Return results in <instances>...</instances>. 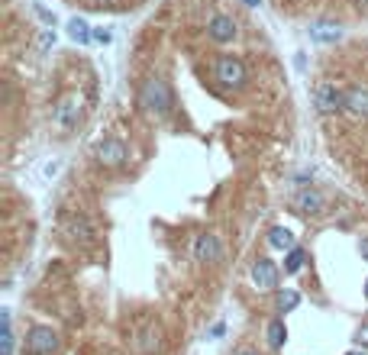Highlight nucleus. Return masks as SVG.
<instances>
[{
    "label": "nucleus",
    "mask_w": 368,
    "mask_h": 355,
    "mask_svg": "<svg viewBox=\"0 0 368 355\" xmlns=\"http://www.w3.org/2000/svg\"><path fill=\"white\" fill-rule=\"evenodd\" d=\"M139 107H142L149 116H155V120L168 116L171 114V88H168V81L149 78V81L142 84V91H139Z\"/></svg>",
    "instance_id": "1"
},
{
    "label": "nucleus",
    "mask_w": 368,
    "mask_h": 355,
    "mask_svg": "<svg viewBox=\"0 0 368 355\" xmlns=\"http://www.w3.org/2000/svg\"><path fill=\"white\" fill-rule=\"evenodd\" d=\"M214 78L223 88L239 91V88H245V81H249V71H245L243 59H236V55H220V59L214 61Z\"/></svg>",
    "instance_id": "2"
},
{
    "label": "nucleus",
    "mask_w": 368,
    "mask_h": 355,
    "mask_svg": "<svg viewBox=\"0 0 368 355\" xmlns=\"http://www.w3.org/2000/svg\"><path fill=\"white\" fill-rule=\"evenodd\" d=\"M130 346L136 355H155L161 349V326L155 320H139L130 332Z\"/></svg>",
    "instance_id": "3"
},
{
    "label": "nucleus",
    "mask_w": 368,
    "mask_h": 355,
    "mask_svg": "<svg viewBox=\"0 0 368 355\" xmlns=\"http://www.w3.org/2000/svg\"><path fill=\"white\" fill-rule=\"evenodd\" d=\"M314 107H317V114H336V110H343V97L345 91H339L333 81H317L314 84Z\"/></svg>",
    "instance_id": "4"
},
{
    "label": "nucleus",
    "mask_w": 368,
    "mask_h": 355,
    "mask_svg": "<svg viewBox=\"0 0 368 355\" xmlns=\"http://www.w3.org/2000/svg\"><path fill=\"white\" fill-rule=\"evenodd\" d=\"M81 110H85L81 94H68V97H61L59 104L52 107V123L59 129H71L78 123V116H81Z\"/></svg>",
    "instance_id": "5"
},
{
    "label": "nucleus",
    "mask_w": 368,
    "mask_h": 355,
    "mask_svg": "<svg viewBox=\"0 0 368 355\" xmlns=\"http://www.w3.org/2000/svg\"><path fill=\"white\" fill-rule=\"evenodd\" d=\"M59 349V332L52 326H32L26 336V352L30 355H52Z\"/></svg>",
    "instance_id": "6"
},
{
    "label": "nucleus",
    "mask_w": 368,
    "mask_h": 355,
    "mask_svg": "<svg viewBox=\"0 0 368 355\" xmlns=\"http://www.w3.org/2000/svg\"><path fill=\"white\" fill-rule=\"evenodd\" d=\"M94 159L100 162V165H107V168H120L123 162L130 159V152H126V145L120 143V139H104V143L94 145Z\"/></svg>",
    "instance_id": "7"
},
{
    "label": "nucleus",
    "mask_w": 368,
    "mask_h": 355,
    "mask_svg": "<svg viewBox=\"0 0 368 355\" xmlns=\"http://www.w3.org/2000/svg\"><path fill=\"white\" fill-rule=\"evenodd\" d=\"M291 207H294L298 213H310V217H320V213H326V197H323L317 188H300L298 194L291 197Z\"/></svg>",
    "instance_id": "8"
},
{
    "label": "nucleus",
    "mask_w": 368,
    "mask_h": 355,
    "mask_svg": "<svg viewBox=\"0 0 368 355\" xmlns=\"http://www.w3.org/2000/svg\"><path fill=\"white\" fill-rule=\"evenodd\" d=\"M343 110L352 116V120H368V88H362V84L345 88Z\"/></svg>",
    "instance_id": "9"
},
{
    "label": "nucleus",
    "mask_w": 368,
    "mask_h": 355,
    "mask_svg": "<svg viewBox=\"0 0 368 355\" xmlns=\"http://www.w3.org/2000/svg\"><path fill=\"white\" fill-rule=\"evenodd\" d=\"M252 281L259 291H275L278 287V265L271 262V258H255L252 262Z\"/></svg>",
    "instance_id": "10"
},
{
    "label": "nucleus",
    "mask_w": 368,
    "mask_h": 355,
    "mask_svg": "<svg viewBox=\"0 0 368 355\" xmlns=\"http://www.w3.org/2000/svg\"><path fill=\"white\" fill-rule=\"evenodd\" d=\"M207 36L214 39V42H233V39H236V20L226 13H214L207 20Z\"/></svg>",
    "instance_id": "11"
},
{
    "label": "nucleus",
    "mask_w": 368,
    "mask_h": 355,
    "mask_svg": "<svg viewBox=\"0 0 368 355\" xmlns=\"http://www.w3.org/2000/svg\"><path fill=\"white\" fill-rule=\"evenodd\" d=\"M194 262H220V239H216L214 233H200L197 239H194Z\"/></svg>",
    "instance_id": "12"
},
{
    "label": "nucleus",
    "mask_w": 368,
    "mask_h": 355,
    "mask_svg": "<svg viewBox=\"0 0 368 355\" xmlns=\"http://www.w3.org/2000/svg\"><path fill=\"white\" fill-rule=\"evenodd\" d=\"M61 233L68 236V239H75V242H91L94 229H91V223H87L85 217H65L61 219Z\"/></svg>",
    "instance_id": "13"
},
{
    "label": "nucleus",
    "mask_w": 368,
    "mask_h": 355,
    "mask_svg": "<svg viewBox=\"0 0 368 355\" xmlns=\"http://www.w3.org/2000/svg\"><path fill=\"white\" fill-rule=\"evenodd\" d=\"M68 36H71V42H78V46L94 42V30L87 26L85 16H71V20H68Z\"/></svg>",
    "instance_id": "14"
},
{
    "label": "nucleus",
    "mask_w": 368,
    "mask_h": 355,
    "mask_svg": "<svg viewBox=\"0 0 368 355\" xmlns=\"http://www.w3.org/2000/svg\"><path fill=\"white\" fill-rule=\"evenodd\" d=\"M310 39L314 42H339L343 39V30L336 23H314L310 26Z\"/></svg>",
    "instance_id": "15"
},
{
    "label": "nucleus",
    "mask_w": 368,
    "mask_h": 355,
    "mask_svg": "<svg viewBox=\"0 0 368 355\" xmlns=\"http://www.w3.org/2000/svg\"><path fill=\"white\" fill-rule=\"evenodd\" d=\"M269 246L278 252H291L294 249V236L291 229H284V227H271L269 229Z\"/></svg>",
    "instance_id": "16"
},
{
    "label": "nucleus",
    "mask_w": 368,
    "mask_h": 355,
    "mask_svg": "<svg viewBox=\"0 0 368 355\" xmlns=\"http://www.w3.org/2000/svg\"><path fill=\"white\" fill-rule=\"evenodd\" d=\"M4 313V330H0V355H13V323H10V310H0Z\"/></svg>",
    "instance_id": "17"
},
{
    "label": "nucleus",
    "mask_w": 368,
    "mask_h": 355,
    "mask_svg": "<svg viewBox=\"0 0 368 355\" xmlns=\"http://www.w3.org/2000/svg\"><path fill=\"white\" fill-rule=\"evenodd\" d=\"M265 336H269V346H271V349H281L284 339H288V326H284V320H281V317L271 320L269 330H265Z\"/></svg>",
    "instance_id": "18"
},
{
    "label": "nucleus",
    "mask_w": 368,
    "mask_h": 355,
    "mask_svg": "<svg viewBox=\"0 0 368 355\" xmlns=\"http://www.w3.org/2000/svg\"><path fill=\"white\" fill-rule=\"evenodd\" d=\"M304 262H307V252L294 246V249L284 255V275H298L300 268H304Z\"/></svg>",
    "instance_id": "19"
},
{
    "label": "nucleus",
    "mask_w": 368,
    "mask_h": 355,
    "mask_svg": "<svg viewBox=\"0 0 368 355\" xmlns=\"http://www.w3.org/2000/svg\"><path fill=\"white\" fill-rule=\"evenodd\" d=\"M298 303H300V294H298V291H291V287L278 291V310H281V313H291Z\"/></svg>",
    "instance_id": "20"
},
{
    "label": "nucleus",
    "mask_w": 368,
    "mask_h": 355,
    "mask_svg": "<svg viewBox=\"0 0 368 355\" xmlns=\"http://www.w3.org/2000/svg\"><path fill=\"white\" fill-rule=\"evenodd\" d=\"M55 46V32L52 30H42L39 32V52H49Z\"/></svg>",
    "instance_id": "21"
},
{
    "label": "nucleus",
    "mask_w": 368,
    "mask_h": 355,
    "mask_svg": "<svg viewBox=\"0 0 368 355\" xmlns=\"http://www.w3.org/2000/svg\"><path fill=\"white\" fill-rule=\"evenodd\" d=\"M355 342H359L362 349H368V323H362L359 330H355Z\"/></svg>",
    "instance_id": "22"
},
{
    "label": "nucleus",
    "mask_w": 368,
    "mask_h": 355,
    "mask_svg": "<svg viewBox=\"0 0 368 355\" xmlns=\"http://www.w3.org/2000/svg\"><path fill=\"white\" fill-rule=\"evenodd\" d=\"M94 42L107 46V42H110V32H107V30H94Z\"/></svg>",
    "instance_id": "23"
},
{
    "label": "nucleus",
    "mask_w": 368,
    "mask_h": 355,
    "mask_svg": "<svg viewBox=\"0 0 368 355\" xmlns=\"http://www.w3.org/2000/svg\"><path fill=\"white\" fill-rule=\"evenodd\" d=\"M36 13H39V16H42V20H46V23H49V26H52V23H55V16H52V13H49V10H42V7H36Z\"/></svg>",
    "instance_id": "24"
},
{
    "label": "nucleus",
    "mask_w": 368,
    "mask_h": 355,
    "mask_svg": "<svg viewBox=\"0 0 368 355\" xmlns=\"http://www.w3.org/2000/svg\"><path fill=\"white\" fill-rule=\"evenodd\" d=\"M359 249H362V255L368 258V239H362V246H359Z\"/></svg>",
    "instance_id": "25"
},
{
    "label": "nucleus",
    "mask_w": 368,
    "mask_h": 355,
    "mask_svg": "<svg viewBox=\"0 0 368 355\" xmlns=\"http://www.w3.org/2000/svg\"><path fill=\"white\" fill-rule=\"evenodd\" d=\"M243 4H245V7H259L262 0H243Z\"/></svg>",
    "instance_id": "26"
},
{
    "label": "nucleus",
    "mask_w": 368,
    "mask_h": 355,
    "mask_svg": "<svg viewBox=\"0 0 368 355\" xmlns=\"http://www.w3.org/2000/svg\"><path fill=\"white\" fill-rule=\"evenodd\" d=\"M365 301H368V281H365Z\"/></svg>",
    "instance_id": "27"
},
{
    "label": "nucleus",
    "mask_w": 368,
    "mask_h": 355,
    "mask_svg": "<svg viewBox=\"0 0 368 355\" xmlns=\"http://www.w3.org/2000/svg\"><path fill=\"white\" fill-rule=\"evenodd\" d=\"M355 4H359V7H362V4H368V0H355Z\"/></svg>",
    "instance_id": "28"
},
{
    "label": "nucleus",
    "mask_w": 368,
    "mask_h": 355,
    "mask_svg": "<svg viewBox=\"0 0 368 355\" xmlns=\"http://www.w3.org/2000/svg\"><path fill=\"white\" fill-rule=\"evenodd\" d=\"M349 355H365V352H349Z\"/></svg>",
    "instance_id": "29"
},
{
    "label": "nucleus",
    "mask_w": 368,
    "mask_h": 355,
    "mask_svg": "<svg viewBox=\"0 0 368 355\" xmlns=\"http://www.w3.org/2000/svg\"><path fill=\"white\" fill-rule=\"evenodd\" d=\"M97 4H107V0H97Z\"/></svg>",
    "instance_id": "30"
},
{
    "label": "nucleus",
    "mask_w": 368,
    "mask_h": 355,
    "mask_svg": "<svg viewBox=\"0 0 368 355\" xmlns=\"http://www.w3.org/2000/svg\"><path fill=\"white\" fill-rule=\"evenodd\" d=\"M243 355H252V352H243Z\"/></svg>",
    "instance_id": "31"
}]
</instances>
